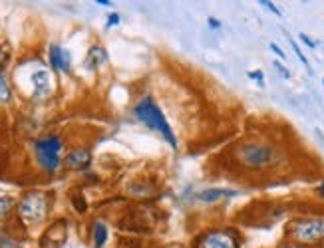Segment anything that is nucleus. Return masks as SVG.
<instances>
[{
	"label": "nucleus",
	"instance_id": "f257e3e1",
	"mask_svg": "<svg viewBox=\"0 0 324 248\" xmlns=\"http://www.w3.org/2000/svg\"><path fill=\"white\" fill-rule=\"evenodd\" d=\"M133 115L137 117V121H141L147 129H151L153 133H159L163 139L171 145L173 149H177V139L175 133L165 117V113L161 111V107L157 105V101L151 96H143L135 101L133 105Z\"/></svg>",
	"mask_w": 324,
	"mask_h": 248
},
{
	"label": "nucleus",
	"instance_id": "f03ea898",
	"mask_svg": "<svg viewBox=\"0 0 324 248\" xmlns=\"http://www.w3.org/2000/svg\"><path fill=\"white\" fill-rule=\"evenodd\" d=\"M62 149H64V143H62V137L60 135H46V137H40L34 143L36 159H38L40 167L46 173H56L60 169Z\"/></svg>",
	"mask_w": 324,
	"mask_h": 248
},
{
	"label": "nucleus",
	"instance_id": "7ed1b4c3",
	"mask_svg": "<svg viewBox=\"0 0 324 248\" xmlns=\"http://www.w3.org/2000/svg\"><path fill=\"white\" fill-rule=\"evenodd\" d=\"M48 208H50V198H48V195L38 193V191H32V193H26L22 197L20 204H18V214H20V218L24 222L36 224V222H40L46 216Z\"/></svg>",
	"mask_w": 324,
	"mask_h": 248
},
{
	"label": "nucleus",
	"instance_id": "20e7f679",
	"mask_svg": "<svg viewBox=\"0 0 324 248\" xmlns=\"http://www.w3.org/2000/svg\"><path fill=\"white\" fill-rule=\"evenodd\" d=\"M288 234L296 242H318L324 238V220L320 218H298L288 226Z\"/></svg>",
	"mask_w": 324,
	"mask_h": 248
},
{
	"label": "nucleus",
	"instance_id": "39448f33",
	"mask_svg": "<svg viewBox=\"0 0 324 248\" xmlns=\"http://www.w3.org/2000/svg\"><path fill=\"white\" fill-rule=\"evenodd\" d=\"M239 159L245 167L261 169V167H267L274 161V149L267 147V145H259V143H251V145H245L241 149Z\"/></svg>",
	"mask_w": 324,
	"mask_h": 248
},
{
	"label": "nucleus",
	"instance_id": "423d86ee",
	"mask_svg": "<svg viewBox=\"0 0 324 248\" xmlns=\"http://www.w3.org/2000/svg\"><path fill=\"white\" fill-rule=\"evenodd\" d=\"M197 248H239V234L231 228L209 230L203 236H199Z\"/></svg>",
	"mask_w": 324,
	"mask_h": 248
},
{
	"label": "nucleus",
	"instance_id": "0eeeda50",
	"mask_svg": "<svg viewBox=\"0 0 324 248\" xmlns=\"http://www.w3.org/2000/svg\"><path fill=\"white\" fill-rule=\"evenodd\" d=\"M66 238H68V224H66L64 218H60V220L52 222L50 228H46V232H44L42 238H40V246L42 248H62L64 246V242H66Z\"/></svg>",
	"mask_w": 324,
	"mask_h": 248
},
{
	"label": "nucleus",
	"instance_id": "6e6552de",
	"mask_svg": "<svg viewBox=\"0 0 324 248\" xmlns=\"http://www.w3.org/2000/svg\"><path fill=\"white\" fill-rule=\"evenodd\" d=\"M90 163H92V151L86 147L72 149L64 159V165L70 171H84L90 167Z\"/></svg>",
	"mask_w": 324,
	"mask_h": 248
},
{
	"label": "nucleus",
	"instance_id": "1a4fd4ad",
	"mask_svg": "<svg viewBox=\"0 0 324 248\" xmlns=\"http://www.w3.org/2000/svg\"><path fill=\"white\" fill-rule=\"evenodd\" d=\"M50 64L56 72H62V74H68L70 72V66H72V58H70V52L64 50L58 44L50 46Z\"/></svg>",
	"mask_w": 324,
	"mask_h": 248
},
{
	"label": "nucleus",
	"instance_id": "9d476101",
	"mask_svg": "<svg viewBox=\"0 0 324 248\" xmlns=\"http://www.w3.org/2000/svg\"><path fill=\"white\" fill-rule=\"evenodd\" d=\"M32 84H34V94L38 98L48 96V92H50V74L46 70H38L32 76Z\"/></svg>",
	"mask_w": 324,
	"mask_h": 248
},
{
	"label": "nucleus",
	"instance_id": "9b49d317",
	"mask_svg": "<svg viewBox=\"0 0 324 248\" xmlns=\"http://www.w3.org/2000/svg\"><path fill=\"white\" fill-rule=\"evenodd\" d=\"M106 62H108V52H106V48H102V46H92L90 48L88 58H86V68L96 70V68H100Z\"/></svg>",
	"mask_w": 324,
	"mask_h": 248
},
{
	"label": "nucleus",
	"instance_id": "f8f14e48",
	"mask_svg": "<svg viewBox=\"0 0 324 248\" xmlns=\"http://www.w3.org/2000/svg\"><path fill=\"white\" fill-rule=\"evenodd\" d=\"M239 191H233V189H207V191H201L199 193V200L203 202H215L221 198H229V197H237Z\"/></svg>",
	"mask_w": 324,
	"mask_h": 248
},
{
	"label": "nucleus",
	"instance_id": "ddd939ff",
	"mask_svg": "<svg viewBox=\"0 0 324 248\" xmlns=\"http://www.w3.org/2000/svg\"><path fill=\"white\" fill-rule=\"evenodd\" d=\"M92 238H94V246L104 248L108 242V224L104 220H96L94 228H92Z\"/></svg>",
	"mask_w": 324,
	"mask_h": 248
},
{
	"label": "nucleus",
	"instance_id": "4468645a",
	"mask_svg": "<svg viewBox=\"0 0 324 248\" xmlns=\"http://www.w3.org/2000/svg\"><path fill=\"white\" fill-rule=\"evenodd\" d=\"M14 208V200L10 197H0V220L6 218Z\"/></svg>",
	"mask_w": 324,
	"mask_h": 248
},
{
	"label": "nucleus",
	"instance_id": "2eb2a0df",
	"mask_svg": "<svg viewBox=\"0 0 324 248\" xmlns=\"http://www.w3.org/2000/svg\"><path fill=\"white\" fill-rule=\"evenodd\" d=\"M10 99V86L4 78V74H0V101H8Z\"/></svg>",
	"mask_w": 324,
	"mask_h": 248
},
{
	"label": "nucleus",
	"instance_id": "dca6fc26",
	"mask_svg": "<svg viewBox=\"0 0 324 248\" xmlns=\"http://www.w3.org/2000/svg\"><path fill=\"white\" fill-rule=\"evenodd\" d=\"M286 38H288V36H286ZM288 42H290V44H292V50H294V52H296V56H298V60H300V62H302V64H304V66H306V68H308V60H306V56H304V54H302V52H300V48H298V46H296V42H294V40H292V38H288Z\"/></svg>",
	"mask_w": 324,
	"mask_h": 248
},
{
	"label": "nucleus",
	"instance_id": "f3484780",
	"mask_svg": "<svg viewBox=\"0 0 324 248\" xmlns=\"http://www.w3.org/2000/svg\"><path fill=\"white\" fill-rule=\"evenodd\" d=\"M0 248H20V244L14 242L12 238H0Z\"/></svg>",
	"mask_w": 324,
	"mask_h": 248
},
{
	"label": "nucleus",
	"instance_id": "a211bd4d",
	"mask_svg": "<svg viewBox=\"0 0 324 248\" xmlns=\"http://www.w3.org/2000/svg\"><path fill=\"white\" fill-rule=\"evenodd\" d=\"M274 68H276V70H278V74H280V76H282V78H286V80H288V78H290V72H288V70H286V68H284V66H282V64H280V62H274Z\"/></svg>",
	"mask_w": 324,
	"mask_h": 248
},
{
	"label": "nucleus",
	"instance_id": "6ab92c4d",
	"mask_svg": "<svg viewBox=\"0 0 324 248\" xmlns=\"http://www.w3.org/2000/svg\"><path fill=\"white\" fill-rule=\"evenodd\" d=\"M249 78L257 80L259 82V88H265V82H263V74L261 72H249Z\"/></svg>",
	"mask_w": 324,
	"mask_h": 248
},
{
	"label": "nucleus",
	"instance_id": "aec40b11",
	"mask_svg": "<svg viewBox=\"0 0 324 248\" xmlns=\"http://www.w3.org/2000/svg\"><path fill=\"white\" fill-rule=\"evenodd\" d=\"M119 20H121V16L119 14H109V18H108V26H117L119 24Z\"/></svg>",
	"mask_w": 324,
	"mask_h": 248
},
{
	"label": "nucleus",
	"instance_id": "412c9836",
	"mask_svg": "<svg viewBox=\"0 0 324 248\" xmlns=\"http://www.w3.org/2000/svg\"><path fill=\"white\" fill-rule=\"evenodd\" d=\"M300 40H302V42H304V44H306L308 48H316V46H318V44H316L314 40H310V38H308L306 34H300Z\"/></svg>",
	"mask_w": 324,
	"mask_h": 248
},
{
	"label": "nucleus",
	"instance_id": "4be33fe9",
	"mask_svg": "<svg viewBox=\"0 0 324 248\" xmlns=\"http://www.w3.org/2000/svg\"><path fill=\"white\" fill-rule=\"evenodd\" d=\"M261 4H263V6H267V8H269L270 12H274V14H276V16H280V14H282V12H280V10H278V8H276V6H274V4H272V2H267V0H263V2H261Z\"/></svg>",
	"mask_w": 324,
	"mask_h": 248
},
{
	"label": "nucleus",
	"instance_id": "5701e85b",
	"mask_svg": "<svg viewBox=\"0 0 324 248\" xmlns=\"http://www.w3.org/2000/svg\"><path fill=\"white\" fill-rule=\"evenodd\" d=\"M270 50H272V52H274V54H276V56H278V58H280V60H284V58H286V54H284V52H282V50L278 48V46H276V44H270Z\"/></svg>",
	"mask_w": 324,
	"mask_h": 248
},
{
	"label": "nucleus",
	"instance_id": "b1692460",
	"mask_svg": "<svg viewBox=\"0 0 324 248\" xmlns=\"http://www.w3.org/2000/svg\"><path fill=\"white\" fill-rule=\"evenodd\" d=\"M6 60H8V54L4 52V48L0 46V70L4 68V64H6Z\"/></svg>",
	"mask_w": 324,
	"mask_h": 248
},
{
	"label": "nucleus",
	"instance_id": "393cba45",
	"mask_svg": "<svg viewBox=\"0 0 324 248\" xmlns=\"http://www.w3.org/2000/svg\"><path fill=\"white\" fill-rule=\"evenodd\" d=\"M209 26H211V28H221V22H219L217 18H209Z\"/></svg>",
	"mask_w": 324,
	"mask_h": 248
},
{
	"label": "nucleus",
	"instance_id": "a878e982",
	"mask_svg": "<svg viewBox=\"0 0 324 248\" xmlns=\"http://www.w3.org/2000/svg\"><path fill=\"white\" fill-rule=\"evenodd\" d=\"M318 195L324 198V183H320V187H318Z\"/></svg>",
	"mask_w": 324,
	"mask_h": 248
},
{
	"label": "nucleus",
	"instance_id": "bb28decb",
	"mask_svg": "<svg viewBox=\"0 0 324 248\" xmlns=\"http://www.w3.org/2000/svg\"><path fill=\"white\" fill-rule=\"evenodd\" d=\"M278 248H302V246H294V244H288V246H278Z\"/></svg>",
	"mask_w": 324,
	"mask_h": 248
},
{
	"label": "nucleus",
	"instance_id": "cd10ccee",
	"mask_svg": "<svg viewBox=\"0 0 324 248\" xmlns=\"http://www.w3.org/2000/svg\"><path fill=\"white\" fill-rule=\"evenodd\" d=\"M322 84H324V80H322Z\"/></svg>",
	"mask_w": 324,
	"mask_h": 248
}]
</instances>
